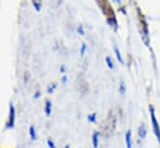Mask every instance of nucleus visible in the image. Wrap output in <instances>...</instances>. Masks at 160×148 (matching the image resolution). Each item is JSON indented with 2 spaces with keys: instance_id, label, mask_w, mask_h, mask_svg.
<instances>
[{
  "instance_id": "nucleus-1",
  "label": "nucleus",
  "mask_w": 160,
  "mask_h": 148,
  "mask_svg": "<svg viewBox=\"0 0 160 148\" xmlns=\"http://www.w3.org/2000/svg\"><path fill=\"white\" fill-rule=\"evenodd\" d=\"M149 111H150V118H152V124H153V130H154V135L158 140V142L160 143V126L158 123V119L155 117V111H154V107L150 106L149 107Z\"/></svg>"
},
{
  "instance_id": "nucleus-2",
  "label": "nucleus",
  "mask_w": 160,
  "mask_h": 148,
  "mask_svg": "<svg viewBox=\"0 0 160 148\" xmlns=\"http://www.w3.org/2000/svg\"><path fill=\"white\" fill-rule=\"evenodd\" d=\"M14 124H15V107H14L12 103H10V106H9V118H8V122H6V130L14 128Z\"/></svg>"
},
{
  "instance_id": "nucleus-3",
  "label": "nucleus",
  "mask_w": 160,
  "mask_h": 148,
  "mask_svg": "<svg viewBox=\"0 0 160 148\" xmlns=\"http://www.w3.org/2000/svg\"><path fill=\"white\" fill-rule=\"evenodd\" d=\"M99 132L96 131L92 136V145H93V148H98V145H99Z\"/></svg>"
},
{
  "instance_id": "nucleus-4",
  "label": "nucleus",
  "mask_w": 160,
  "mask_h": 148,
  "mask_svg": "<svg viewBox=\"0 0 160 148\" xmlns=\"http://www.w3.org/2000/svg\"><path fill=\"white\" fill-rule=\"evenodd\" d=\"M51 110H52L51 101H50V100H46V101H45V116H46V117H50V116H51Z\"/></svg>"
},
{
  "instance_id": "nucleus-5",
  "label": "nucleus",
  "mask_w": 160,
  "mask_h": 148,
  "mask_svg": "<svg viewBox=\"0 0 160 148\" xmlns=\"http://www.w3.org/2000/svg\"><path fill=\"white\" fill-rule=\"evenodd\" d=\"M29 135H30L31 141H36V140H38V133H36L35 126H30V128H29Z\"/></svg>"
},
{
  "instance_id": "nucleus-6",
  "label": "nucleus",
  "mask_w": 160,
  "mask_h": 148,
  "mask_svg": "<svg viewBox=\"0 0 160 148\" xmlns=\"http://www.w3.org/2000/svg\"><path fill=\"white\" fill-rule=\"evenodd\" d=\"M138 135H139V137H140L142 140L147 137V127H145L144 124H142V126L139 127V130H138Z\"/></svg>"
},
{
  "instance_id": "nucleus-7",
  "label": "nucleus",
  "mask_w": 160,
  "mask_h": 148,
  "mask_svg": "<svg viewBox=\"0 0 160 148\" xmlns=\"http://www.w3.org/2000/svg\"><path fill=\"white\" fill-rule=\"evenodd\" d=\"M125 145H127V148H132V132L130 131H127L125 133Z\"/></svg>"
},
{
  "instance_id": "nucleus-8",
  "label": "nucleus",
  "mask_w": 160,
  "mask_h": 148,
  "mask_svg": "<svg viewBox=\"0 0 160 148\" xmlns=\"http://www.w3.org/2000/svg\"><path fill=\"white\" fill-rule=\"evenodd\" d=\"M87 119H88V122H91V123H96V122H97V113H91V114H88Z\"/></svg>"
},
{
  "instance_id": "nucleus-9",
  "label": "nucleus",
  "mask_w": 160,
  "mask_h": 148,
  "mask_svg": "<svg viewBox=\"0 0 160 148\" xmlns=\"http://www.w3.org/2000/svg\"><path fill=\"white\" fill-rule=\"evenodd\" d=\"M56 87H57V86H56V83H52V85H50V87L47 88V93H52V92L56 90Z\"/></svg>"
},
{
  "instance_id": "nucleus-10",
  "label": "nucleus",
  "mask_w": 160,
  "mask_h": 148,
  "mask_svg": "<svg viewBox=\"0 0 160 148\" xmlns=\"http://www.w3.org/2000/svg\"><path fill=\"white\" fill-rule=\"evenodd\" d=\"M114 52H116V55H117V60H118V61H119V62H122V64H123V59H122V56H120V52H119V50H118V49H117V47H116V49H114Z\"/></svg>"
},
{
  "instance_id": "nucleus-11",
  "label": "nucleus",
  "mask_w": 160,
  "mask_h": 148,
  "mask_svg": "<svg viewBox=\"0 0 160 148\" xmlns=\"http://www.w3.org/2000/svg\"><path fill=\"white\" fill-rule=\"evenodd\" d=\"M106 62H107V65H108L109 69H113V67H114V66H113V62H112V60H111V57L107 56V57H106Z\"/></svg>"
},
{
  "instance_id": "nucleus-12",
  "label": "nucleus",
  "mask_w": 160,
  "mask_h": 148,
  "mask_svg": "<svg viewBox=\"0 0 160 148\" xmlns=\"http://www.w3.org/2000/svg\"><path fill=\"white\" fill-rule=\"evenodd\" d=\"M47 146H48V148H56L55 142H53L51 138H47Z\"/></svg>"
},
{
  "instance_id": "nucleus-13",
  "label": "nucleus",
  "mask_w": 160,
  "mask_h": 148,
  "mask_svg": "<svg viewBox=\"0 0 160 148\" xmlns=\"http://www.w3.org/2000/svg\"><path fill=\"white\" fill-rule=\"evenodd\" d=\"M119 92L122 93V95H124V93H125V86H124V83H123V82L119 85Z\"/></svg>"
},
{
  "instance_id": "nucleus-14",
  "label": "nucleus",
  "mask_w": 160,
  "mask_h": 148,
  "mask_svg": "<svg viewBox=\"0 0 160 148\" xmlns=\"http://www.w3.org/2000/svg\"><path fill=\"white\" fill-rule=\"evenodd\" d=\"M86 49H87V46L83 44V45H82V49H81V56H83V55H84V52H86Z\"/></svg>"
},
{
  "instance_id": "nucleus-15",
  "label": "nucleus",
  "mask_w": 160,
  "mask_h": 148,
  "mask_svg": "<svg viewBox=\"0 0 160 148\" xmlns=\"http://www.w3.org/2000/svg\"><path fill=\"white\" fill-rule=\"evenodd\" d=\"M77 31H78V34H81V35H83V34H84V31H83V28H82V26H80V28L77 29Z\"/></svg>"
},
{
  "instance_id": "nucleus-16",
  "label": "nucleus",
  "mask_w": 160,
  "mask_h": 148,
  "mask_svg": "<svg viewBox=\"0 0 160 148\" xmlns=\"http://www.w3.org/2000/svg\"><path fill=\"white\" fill-rule=\"evenodd\" d=\"M34 97H35V98H39V97H40V92H39V91H36V92H35V96H34Z\"/></svg>"
},
{
  "instance_id": "nucleus-17",
  "label": "nucleus",
  "mask_w": 160,
  "mask_h": 148,
  "mask_svg": "<svg viewBox=\"0 0 160 148\" xmlns=\"http://www.w3.org/2000/svg\"><path fill=\"white\" fill-rule=\"evenodd\" d=\"M62 82H63V83H66V82H67V77H66V76H63V77H62Z\"/></svg>"
},
{
  "instance_id": "nucleus-18",
  "label": "nucleus",
  "mask_w": 160,
  "mask_h": 148,
  "mask_svg": "<svg viewBox=\"0 0 160 148\" xmlns=\"http://www.w3.org/2000/svg\"><path fill=\"white\" fill-rule=\"evenodd\" d=\"M65 70H66V69H65V66H62V67L60 69V71H61V72H65Z\"/></svg>"
},
{
  "instance_id": "nucleus-19",
  "label": "nucleus",
  "mask_w": 160,
  "mask_h": 148,
  "mask_svg": "<svg viewBox=\"0 0 160 148\" xmlns=\"http://www.w3.org/2000/svg\"><path fill=\"white\" fill-rule=\"evenodd\" d=\"M65 148H71V146H70V145H66V146H65Z\"/></svg>"
},
{
  "instance_id": "nucleus-20",
  "label": "nucleus",
  "mask_w": 160,
  "mask_h": 148,
  "mask_svg": "<svg viewBox=\"0 0 160 148\" xmlns=\"http://www.w3.org/2000/svg\"><path fill=\"white\" fill-rule=\"evenodd\" d=\"M114 1H116V3H119V0H114Z\"/></svg>"
}]
</instances>
